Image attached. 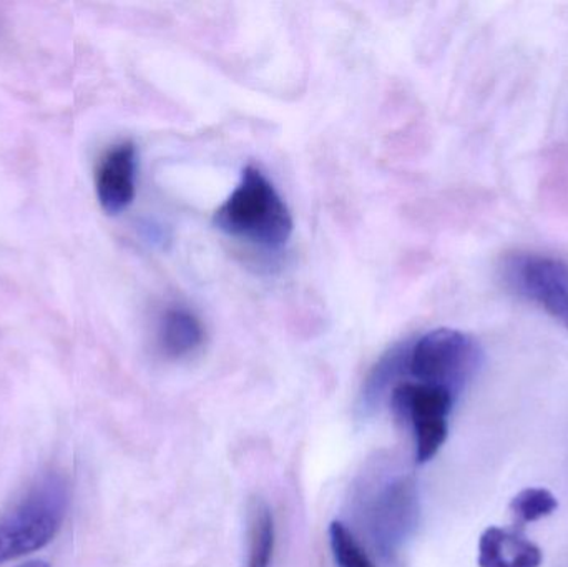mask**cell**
Masks as SVG:
<instances>
[{"mask_svg": "<svg viewBox=\"0 0 568 567\" xmlns=\"http://www.w3.org/2000/svg\"><path fill=\"white\" fill-rule=\"evenodd\" d=\"M215 229L253 245L280 250L293 235L294 220L272 180L255 165L243 169L229 199L215 210Z\"/></svg>", "mask_w": 568, "mask_h": 567, "instance_id": "cell-1", "label": "cell"}, {"mask_svg": "<svg viewBox=\"0 0 568 567\" xmlns=\"http://www.w3.org/2000/svg\"><path fill=\"white\" fill-rule=\"evenodd\" d=\"M483 363V346L460 330H430L403 345V379L446 389L456 399Z\"/></svg>", "mask_w": 568, "mask_h": 567, "instance_id": "cell-2", "label": "cell"}, {"mask_svg": "<svg viewBox=\"0 0 568 567\" xmlns=\"http://www.w3.org/2000/svg\"><path fill=\"white\" fill-rule=\"evenodd\" d=\"M69 489L62 476L40 479L26 498L0 519V565L49 545L65 518Z\"/></svg>", "mask_w": 568, "mask_h": 567, "instance_id": "cell-3", "label": "cell"}, {"mask_svg": "<svg viewBox=\"0 0 568 567\" xmlns=\"http://www.w3.org/2000/svg\"><path fill=\"white\" fill-rule=\"evenodd\" d=\"M507 292L536 305L568 332V263L536 252L507 253L499 263Z\"/></svg>", "mask_w": 568, "mask_h": 567, "instance_id": "cell-4", "label": "cell"}, {"mask_svg": "<svg viewBox=\"0 0 568 567\" xmlns=\"http://www.w3.org/2000/svg\"><path fill=\"white\" fill-rule=\"evenodd\" d=\"M390 408L413 426L416 462L429 463L449 436V416L456 398L434 386L400 379L389 396Z\"/></svg>", "mask_w": 568, "mask_h": 567, "instance_id": "cell-5", "label": "cell"}, {"mask_svg": "<svg viewBox=\"0 0 568 567\" xmlns=\"http://www.w3.org/2000/svg\"><path fill=\"white\" fill-rule=\"evenodd\" d=\"M139 156L132 142L110 146L95 170V192L100 206L109 215H120L133 203L136 193Z\"/></svg>", "mask_w": 568, "mask_h": 567, "instance_id": "cell-6", "label": "cell"}, {"mask_svg": "<svg viewBox=\"0 0 568 567\" xmlns=\"http://www.w3.org/2000/svg\"><path fill=\"white\" fill-rule=\"evenodd\" d=\"M419 516L413 483H393L377 499L373 509V529L381 548L396 549L413 533Z\"/></svg>", "mask_w": 568, "mask_h": 567, "instance_id": "cell-7", "label": "cell"}, {"mask_svg": "<svg viewBox=\"0 0 568 567\" xmlns=\"http://www.w3.org/2000/svg\"><path fill=\"white\" fill-rule=\"evenodd\" d=\"M542 551L520 529L490 526L480 536L479 567H540Z\"/></svg>", "mask_w": 568, "mask_h": 567, "instance_id": "cell-8", "label": "cell"}, {"mask_svg": "<svg viewBox=\"0 0 568 567\" xmlns=\"http://www.w3.org/2000/svg\"><path fill=\"white\" fill-rule=\"evenodd\" d=\"M159 346L163 355L180 360L195 353L205 342V328L190 310L169 308L159 322Z\"/></svg>", "mask_w": 568, "mask_h": 567, "instance_id": "cell-9", "label": "cell"}, {"mask_svg": "<svg viewBox=\"0 0 568 567\" xmlns=\"http://www.w3.org/2000/svg\"><path fill=\"white\" fill-rule=\"evenodd\" d=\"M246 523H248L246 567H272L276 543L275 518L272 509L262 498L250 499Z\"/></svg>", "mask_w": 568, "mask_h": 567, "instance_id": "cell-10", "label": "cell"}, {"mask_svg": "<svg viewBox=\"0 0 568 567\" xmlns=\"http://www.w3.org/2000/svg\"><path fill=\"white\" fill-rule=\"evenodd\" d=\"M559 503L556 496L544 488H527L520 492L510 503V512L519 525H529V523L539 522V519L549 518L557 512Z\"/></svg>", "mask_w": 568, "mask_h": 567, "instance_id": "cell-11", "label": "cell"}, {"mask_svg": "<svg viewBox=\"0 0 568 567\" xmlns=\"http://www.w3.org/2000/svg\"><path fill=\"white\" fill-rule=\"evenodd\" d=\"M329 545L337 567H376L353 533L341 522L329 525Z\"/></svg>", "mask_w": 568, "mask_h": 567, "instance_id": "cell-12", "label": "cell"}, {"mask_svg": "<svg viewBox=\"0 0 568 567\" xmlns=\"http://www.w3.org/2000/svg\"><path fill=\"white\" fill-rule=\"evenodd\" d=\"M20 567H49V565H47V563H43V561H32V563H27V565H23Z\"/></svg>", "mask_w": 568, "mask_h": 567, "instance_id": "cell-13", "label": "cell"}]
</instances>
